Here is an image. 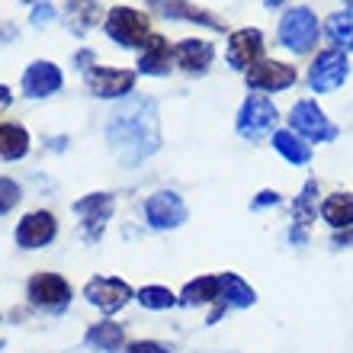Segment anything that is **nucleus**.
Segmentation results:
<instances>
[{
    "label": "nucleus",
    "mask_w": 353,
    "mask_h": 353,
    "mask_svg": "<svg viewBox=\"0 0 353 353\" xmlns=\"http://www.w3.org/2000/svg\"><path fill=\"white\" fill-rule=\"evenodd\" d=\"M29 151V132L17 122H0V158L19 161Z\"/></svg>",
    "instance_id": "21"
},
{
    "label": "nucleus",
    "mask_w": 353,
    "mask_h": 353,
    "mask_svg": "<svg viewBox=\"0 0 353 353\" xmlns=\"http://www.w3.org/2000/svg\"><path fill=\"white\" fill-rule=\"evenodd\" d=\"M225 61H228L234 71H251L257 61H263V32L261 29H238V32H232Z\"/></svg>",
    "instance_id": "10"
},
{
    "label": "nucleus",
    "mask_w": 353,
    "mask_h": 353,
    "mask_svg": "<svg viewBox=\"0 0 353 353\" xmlns=\"http://www.w3.org/2000/svg\"><path fill=\"white\" fill-rule=\"evenodd\" d=\"M103 26H106V36L112 42H119L122 48H145L148 42V17H141L139 10L132 7H112L103 19Z\"/></svg>",
    "instance_id": "4"
},
{
    "label": "nucleus",
    "mask_w": 353,
    "mask_h": 353,
    "mask_svg": "<svg viewBox=\"0 0 353 353\" xmlns=\"http://www.w3.org/2000/svg\"><path fill=\"white\" fill-rule=\"evenodd\" d=\"M318 32H321L318 17L308 7H292L286 10V17L279 19V46L296 52V55H305V52L315 48Z\"/></svg>",
    "instance_id": "2"
},
{
    "label": "nucleus",
    "mask_w": 353,
    "mask_h": 353,
    "mask_svg": "<svg viewBox=\"0 0 353 353\" xmlns=\"http://www.w3.org/2000/svg\"><path fill=\"white\" fill-rule=\"evenodd\" d=\"M219 283H222V299L228 302V305L248 308V305H254V302H257L254 289L248 286L238 273H222V276H219Z\"/></svg>",
    "instance_id": "25"
},
{
    "label": "nucleus",
    "mask_w": 353,
    "mask_h": 353,
    "mask_svg": "<svg viewBox=\"0 0 353 353\" xmlns=\"http://www.w3.org/2000/svg\"><path fill=\"white\" fill-rule=\"evenodd\" d=\"M279 203V193L276 190H263V193H257V199H254V209H263V205H276Z\"/></svg>",
    "instance_id": "32"
},
{
    "label": "nucleus",
    "mask_w": 353,
    "mask_h": 353,
    "mask_svg": "<svg viewBox=\"0 0 353 353\" xmlns=\"http://www.w3.org/2000/svg\"><path fill=\"white\" fill-rule=\"evenodd\" d=\"M84 344L93 347V350H100V353H116L122 344H125V334H122L119 325H112V321H100V325H93L90 331H87Z\"/></svg>",
    "instance_id": "22"
},
{
    "label": "nucleus",
    "mask_w": 353,
    "mask_h": 353,
    "mask_svg": "<svg viewBox=\"0 0 353 353\" xmlns=\"http://www.w3.org/2000/svg\"><path fill=\"white\" fill-rule=\"evenodd\" d=\"M321 215L331 228H353V196L350 193H331L327 199H321Z\"/></svg>",
    "instance_id": "19"
},
{
    "label": "nucleus",
    "mask_w": 353,
    "mask_h": 353,
    "mask_svg": "<svg viewBox=\"0 0 353 353\" xmlns=\"http://www.w3.org/2000/svg\"><path fill=\"white\" fill-rule=\"evenodd\" d=\"M55 19V7L52 3H36L32 7V26H48Z\"/></svg>",
    "instance_id": "30"
},
{
    "label": "nucleus",
    "mask_w": 353,
    "mask_h": 353,
    "mask_svg": "<svg viewBox=\"0 0 353 353\" xmlns=\"http://www.w3.org/2000/svg\"><path fill=\"white\" fill-rule=\"evenodd\" d=\"M145 219H148L151 228L158 232H168V228H180L186 222V203L170 190H161V193L148 196L145 203Z\"/></svg>",
    "instance_id": "9"
},
{
    "label": "nucleus",
    "mask_w": 353,
    "mask_h": 353,
    "mask_svg": "<svg viewBox=\"0 0 353 353\" xmlns=\"http://www.w3.org/2000/svg\"><path fill=\"white\" fill-rule=\"evenodd\" d=\"M350 74V61L341 48H325L321 55H315L312 68H308V87L315 93H331L347 81Z\"/></svg>",
    "instance_id": "6"
},
{
    "label": "nucleus",
    "mask_w": 353,
    "mask_h": 353,
    "mask_svg": "<svg viewBox=\"0 0 353 353\" xmlns=\"http://www.w3.org/2000/svg\"><path fill=\"white\" fill-rule=\"evenodd\" d=\"M289 125L296 132L299 139H308V141H334L337 139V129L334 122L327 119L321 106L315 100H299L292 110H289Z\"/></svg>",
    "instance_id": "5"
},
{
    "label": "nucleus",
    "mask_w": 353,
    "mask_h": 353,
    "mask_svg": "<svg viewBox=\"0 0 353 353\" xmlns=\"http://www.w3.org/2000/svg\"><path fill=\"white\" fill-rule=\"evenodd\" d=\"M0 350H3V344H0Z\"/></svg>",
    "instance_id": "37"
},
{
    "label": "nucleus",
    "mask_w": 353,
    "mask_h": 353,
    "mask_svg": "<svg viewBox=\"0 0 353 353\" xmlns=\"http://www.w3.org/2000/svg\"><path fill=\"white\" fill-rule=\"evenodd\" d=\"M170 61H174V48L164 36H148L145 42V52L139 58V71L141 74H151V77H161L170 71Z\"/></svg>",
    "instance_id": "18"
},
{
    "label": "nucleus",
    "mask_w": 353,
    "mask_h": 353,
    "mask_svg": "<svg viewBox=\"0 0 353 353\" xmlns=\"http://www.w3.org/2000/svg\"><path fill=\"white\" fill-rule=\"evenodd\" d=\"M10 100H13V93H10V87L0 84V112H3V110L10 106Z\"/></svg>",
    "instance_id": "34"
},
{
    "label": "nucleus",
    "mask_w": 353,
    "mask_h": 353,
    "mask_svg": "<svg viewBox=\"0 0 353 353\" xmlns=\"http://www.w3.org/2000/svg\"><path fill=\"white\" fill-rule=\"evenodd\" d=\"M273 148H276L289 164H308V161H312V148H308L292 129L273 132Z\"/></svg>",
    "instance_id": "24"
},
{
    "label": "nucleus",
    "mask_w": 353,
    "mask_h": 353,
    "mask_svg": "<svg viewBox=\"0 0 353 353\" xmlns=\"http://www.w3.org/2000/svg\"><path fill=\"white\" fill-rule=\"evenodd\" d=\"M125 353H170L164 344H158V341H135V344L125 347Z\"/></svg>",
    "instance_id": "31"
},
{
    "label": "nucleus",
    "mask_w": 353,
    "mask_h": 353,
    "mask_svg": "<svg viewBox=\"0 0 353 353\" xmlns=\"http://www.w3.org/2000/svg\"><path fill=\"white\" fill-rule=\"evenodd\" d=\"M180 302L183 305H209V302H222V283L219 276H199L193 283H186L183 292H180Z\"/></svg>",
    "instance_id": "20"
},
{
    "label": "nucleus",
    "mask_w": 353,
    "mask_h": 353,
    "mask_svg": "<svg viewBox=\"0 0 353 353\" xmlns=\"http://www.w3.org/2000/svg\"><path fill=\"white\" fill-rule=\"evenodd\" d=\"M100 23V3L97 0H71L68 3V26L77 36H87L93 26Z\"/></svg>",
    "instance_id": "23"
},
{
    "label": "nucleus",
    "mask_w": 353,
    "mask_h": 353,
    "mask_svg": "<svg viewBox=\"0 0 353 353\" xmlns=\"http://www.w3.org/2000/svg\"><path fill=\"white\" fill-rule=\"evenodd\" d=\"M215 58V48L212 42H205V39H183L180 46L174 48V61L183 71H196V74H203L205 68L212 65Z\"/></svg>",
    "instance_id": "17"
},
{
    "label": "nucleus",
    "mask_w": 353,
    "mask_h": 353,
    "mask_svg": "<svg viewBox=\"0 0 353 353\" xmlns=\"http://www.w3.org/2000/svg\"><path fill=\"white\" fill-rule=\"evenodd\" d=\"M90 61H93V55H90V52H81V55H77V68H81V71H87V68H93Z\"/></svg>",
    "instance_id": "35"
},
{
    "label": "nucleus",
    "mask_w": 353,
    "mask_h": 353,
    "mask_svg": "<svg viewBox=\"0 0 353 353\" xmlns=\"http://www.w3.org/2000/svg\"><path fill=\"white\" fill-rule=\"evenodd\" d=\"M276 106L263 97V93H251L248 100L241 103V110H238V119H234V129L238 135L248 141H261L267 139L273 125H276Z\"/></svg>",
    "instance_id": "3"
},
{
    "label": "nucleus",
    "mask_w": 353,
    "mask_h": 353,
    "mask_svg": "<svg viewBox=\"0 0 353 353\" xmlns=\"http://www.w3.org/2000/svg\"><path fill=\"white\" fill-rule=\"evenodd\" d=\"M334 244H337V248H353V228H350V232H337L334 234Z\"/></svg>",
    "instance_id": "33"
},
{
    "label": "nucleus",
    "mask_w": 353,
    "mask_h": 353,
    "mask_svg": "<svg viewBox=\"0 0 353 353\" xmlns=\"http://www.w3.org/2000/svg\"><path fill=\"white\" fill-rule=\"evenodd\" d=\"M26 296L36 308H46V312H61L71 302V286H68L65 276L58 273H36L29 279Z\"/></svg>",
    "instance_id": "7"
},
{
    "label": "nucleus",
    "mask_w": 353,
    "mask_h": 353,
    "mask_svg": "<svg viewBox=\"0 0 353 353\" xmlns=\"http://www.w3.org/2000/svg\"><path fill=\"white\" fill-rule=\"evenodd\" d=\"M327 39L334 42L341 52L353 48V10H341V13H331L325 23Z\"/></svg>",
    "instance_id": "26"
},
{
    "label": "nucleus",
    "mask_w": 353,
    "mask_h": 353,
    "mask_svg": "<svg viewBox=\"0 0 353 353\" xmlns=\"http://www.w3.org/2000/svg\"><path fill=\"white\" fill-rule=\"evenodd\" d=\"M112 205L116 203H112L110 193H90L74 203V212L84 222L87 238H100V232L106 228V222H110V215H112Z\"/></svg>",
    "instance_id": "14"
},
{
    "label": "nucleus",
    "mask_w": 353,
    "mask_h": 353,
    "mask_svg": "<svg viewBox=\"0 0 353 353\" xmlns=\"http://www.w3.org/2000/svg\"><path fill=\"white\" fill-rule=\"evenodd\" d=\"M19 199H23L19 183H13L10 176H0V215H7L10 209H17Z\"/></svg>",
    "instance_id": "29"
},
{
    "label": "nucleus",
    "mask_w": 353,
    "mask_h": 353,
    "mask_svg": "<svg viewBox=\"0 0 353 353\" xmlns=\"http://www.w3.org/2000/svg\"><path fill=\"white\" fill-rule=\"evenodd\" d=\"M87 90L100 100H125L135 87V74L132 71H122V68H87L84 71Z\"/></svg>",
    "instance_id": "8"
},
{
    "label": "nucleus",
    "mask_w": 353,
    "mask_h": 353,
    "mask_svg": "<svg viewBox=\"0 0 353 353\" xmlns=\"http://www.w3.org/2000/svg\"><path fill=\"white\" fill-rule=\"evenodd\" d=\"M296 84V68L286 65V61H273V58H263L257 65L248 71V87L254 90H267V93H276V90H286V87Z\"/></svg>",
    "instance_id": "12"
},
{
    "label": "nucleus",
    "mask_w": 353,
    "mask_h": 353,
    "mask_svg": "<svg viewBox=\"0 0 353 353\" xmlns=\"http://www.w3.org/2000/svg\"><path fill=\"white\" fill-rule=\"evenodd\" d=\"M61 68L55 61H32L23 74V93L32 97V100H42V97H52V93L61 90Z\"/></svg>",
    "instance_id": "15"
},
{
    "label": "nucleus",
    "mask_w": 353,
    "mask_h": 353,
    "mask_svg": "<svg viewBox=\"0 0 353 353\" xmlns=\"http://www.w3.org/2000/svg\"><path fill=\"white\" fill-rule=\"evenodd\" d=\"M106 141L119 164L135 168L145 158H151L161 148L158 129V103L151 97H125V100L110 112L106 122Z\"/></svg>",
    "instance_id": "1"
},
{
    "label": "nucleus",
    "mask_w": 353,
    "mask_h": 353,
    "mask_svg": "<svg viewBox=\"0 0 353 353\" xmlns=\"http://www.w3.org/2000/svg\"><path fill=\"white\" fill-rule=\"evenodd\" d=\"M315 196H318V183L315 180H308L305 190H302V196L292 203V209H296V222L302 225V228L312 222V212H315Z\"/></svg>",
    "instance_id": "28"
},
{
    "label": "nucleus",
    "mask_w": 353,
    "mask_h": 353,
    "mask_svg": "<svg viewBox=\"0 0 353 353\" xmlns=\"http://www.w3.org/2000/svg\"><path fill=\"white\" fill-rule=\"evenodd\" d=\"M344 3H347V7H350V10H353V0H344Z\"/></svg>",
    "instance_id": "36"
},
{
    "label": "nucleus",
    "mask_w": 353,
    "mask_h": 353,
    "mask_svg": "<svg viewBox=\"0 0 353 353\" xmlns=\"http://www.w3.org/2000/svg\"><path fill=\"white\" fill-rule=\"evenodd\" d=\"M139 302L145 308H151V312H164V308L176 305V296L164 286H141L139 289Z\"/></svg>",
    "instance_id": "27"
},
{
    "label": "nucleus",
    "mask_w": 353,
    "mask_h": 353,
    "mask_svg": "<svg viewBox=\"0 0 353 353\" xmlns=\"http://www.w3.org/2000/svg\"><path fill=\"white\" fill-rule=\"evenodd\" d=\"M145 3L168 19H190V23H203V26H209V29H222V19H215L209 10L196 7L190 0H145Z\"/></svg>",
    "instance_id": "16"
},
{
    "label": "nucleus",
    "mask_w": 353,
    "mask_h": 353,
    "mask_svg": "<svg viewBox=\"0 0 353 353\" xmlns=\"http://www.w3.org/2000/svg\"><path fill=\"white\" fill-rule=\"evenodd\" d=\"M84 296L90 305H97L100 312L112 315V312H119L132 299V289H129V283H122V279H116V276H93L84 286Z\"/></svg>",
    "instance_id": "11"
},
{
    "label": "nucleus",
    "mask_w": 353,
    "mask_h": 353,
    "mask_svg": "<svg viewBox=\"0 0 353 353\" xmlns=\"http://www.w3.org/2000/svg\"><path fill=\"white\" fill-rule=\"evenodd\" d=\"M55 232L58 225L52 212H29L17 225V244L26 248V251H36V248H46V244L55 241Z\"/></svg>",
    "instance_id": "13"
}]
</instances>
